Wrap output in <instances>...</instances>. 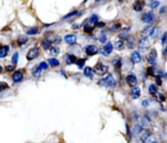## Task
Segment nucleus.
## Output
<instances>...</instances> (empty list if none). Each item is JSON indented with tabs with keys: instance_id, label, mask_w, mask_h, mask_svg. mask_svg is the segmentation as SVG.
<instances>
[{
	"instance_id": "1",
	"label": "nucleus",
	"mask_w": 167,
	"mask_h": 143,
	"mask_svg": "<svg viewBox=\"0 0 167 143\" xmlns=\"http://www.w3.org/2000/svg\"><path fill=\"white\" fill-rule=\"evenodd\" d=\"M98 84L112 89V88H115L117 86V80L112 74L108 73L107 75H105L102 78H100V80H98Z\"/></svg>"
},
{
	"instance_id": "2",
	"label": "nucleus",
	"mask_w": 167,
	"mask_h": 143,
	"mask_svg": "<svg viewBox=\"0 0 167 143\" xmlns=\"http://www.w3.org/2000/svg\"><path fill=\"white\" fill-rule=\"evenodd\" d=\"M151 47V40L148 35H140L137 39V49L141 52H148Z\"/></svg>"
},
{
	"instance_id": "3",
	"label": "nucleus",
	"mask_w": 167,
	"mask_h": 143,
	"mask_svg": "<svg viewBox=\"0 0 167 143\" xmlns=\"http://www.w3.org/2000/svg\"><path fill=\"white\" fill-rule=\"evenodd\" d=\"M158 52L156 47H151V49L147 52L146 55V61L149 66H153V67H158Z\"/></svg>"
},
{
	"instance_id": "4",
	"label": "nucleus",
	"mask_w": 167,
	"mask_h": 143,
	"mask_svg": "<svg viewBox=\"0 0 167 143\" xmlns=\"http://www.w3.org/2000/svg\"><path fill=\"white\" fill-rule=\"evenodd\" d=\"M156 19V15L154 13L153 10H148L146 12L142 13V16L140 18V21L144 25H153Z\"/></svg>"
},
{
	"instance_id": "5",
	"label": "nucleus",
	"mask_w": 167,
	"mask_h": 143,
	"mask_svg": "<svg viewBox=\"0 0 167 143\" xmlns=\"http://www.w3.org/2000/svg\"><path fill=\"white\" fill-rule=\"evenodd\" d=\"M41 54V48L40 46H33L30 49H28V51L26 54V58L28 62H31V61L37 59Z\"/></svg>"
},
{
	"instance_id": "6",
	"label": "nucleus",
	"mask_w": 167,
	"mask_h": 143,
	"mask_svg": "<svg viewBox=\"0 0 167 143\" xmlns=\"http://www.w3.org/2000/svg\"><path fill=\"white\" fill-rule=\"evenodd\" d=\"M83 52L87 57H93V56H96L97 54H99V47L93 43L86 44L83 47Z\"/></svg>"
},
{
	"instance_id": "7",
	"label": "nucleus",
	"mask_w": 167,
	"mask_h": 143,
	"mask_svg": "<svg viewBox=\"0 0 167 143\" xmlns=\"http://www.w3.org/2000/svg\"><path fill=\"white\" fill-rule=\"evenodd\" d=\"M93 70H94V73L96 75L104 76L109 73V65H107V64L103 62H98L95 65V67L93 68Z\"/></svg>"
},
{
	"instance_id": "8",
	"label": "nucleus",
	"mask_w": 167,
	"mask_h": 143,
	"mask_svg": "<svg viewBox=\"0 0 167 143\" xmlns=\"http://www.w3.org/2000/svg\"><path fill=\"white\" fill-rule=\"evenodd\" d=\"M63 40L67 45L70 46H75L77 44V41H78V36L76 33H67L64 35L63 37Z\"/></svg>"
},
{
	"instance_id": "9",
	"label": "nucleus",
	"mask_w": 167,
	"mask_h": 143,
	"mask_svg": "<svg viewBox=\"0 0 167 143\" xmlns=\"http://www.w3.org/2000/svg\"><path fill=\"white\" fill-rule=\"evenodd\" d=\"M160 34H161L160 33V27L158 26V25H156V24H153V26L151 27V29H149L148 36L151 38V41H156L159 38Z\"/></svg>"
},
{
	"instance_id": "10",
	"label": "nucleus",
	"mask_w": 167,
	"mask_h": 143,
	"mask_svg": "<svg viewBox=\"0 0 167 143\" xmlns=\"http://www.w3.org/2000/svg\"><path fill=\"white\" fill-rule=\"evenodd\" d=\"M84 10H79V9H73L72 11L68 12L65 15V16L62 17L63 21H70V19H76L80 18L83 14H84Z\"/></svg>"
},
{
	"instance_id": "11",
	"label": "nucleus",
	"mask_w": 167,
	"mask_h": 143,
	"mask_svg": "<svg viewBox=\"0 0 167 143\" xmlns=\"http://www.w3.org/2000/svg\"><path fill=\"white\" fill-rule=\"evenodd\" d=\"M129 60L131 61L133 65H138L143 61V55H142V52L139 51L138 49H134L132 50L131 54L129 56Z\"/></svg>"
},
{
	"instance_id": "12",
	"label": "nucleus",
	"mask_w": 167,
	"mask_h": 143,
	"mask_svg": "<svg viewBox=\"0 0 167 143\" xmlns=\"http://www.w3.org/2000/svg\"><path fill=\"white\" fill-rule=\"evenodd\" d=\"M137 47V38L134 34L129 33L127 38L125 39V48L128 50H134Z\"/></svg>"
},
{
	"instance_id": "13",
	"label": "nucleus",
	"mask_w": 167,
	"mask_h": 143,
	"mask_svg": "<svg viewBox=\"0 0 167 143\" xmlns=\"http://www.w3.org/2000/svg\"><path fill=\"white\" fill-rule=\"evenodd\" d=\"M112 65L114 67V71L119 73L121 71V69L123 68V58L121 56L115 55L112 58Z\"/></svg>"
},
{
	"instance_id": "14",
	"label": "nucleus",
	"mask_w": 167,
	"mask_h": 143,
	"mask_svg": "<svg viewBox=\"0 0 167 143\" xmlns=\"http://www.w3.org/2000/svg\"><path fill=\"white\" fill-rule=\"evenodd\" d=\"M146 6V0H134V2L132 3V10L136 13H143Z\"/></svg>"
},
{
	"instance_id": "15",
	"label": "nucleus",
	"mask_w": 167,
	"mask_h": 143,
	"mask_svg": "<svg viewBox=\"0 0 167 143\" xmlns=\"http://www.w3.org/2000/svg\"><path fill=\"white\" fill-rule=\"evenodd\" d=\"M125 81H126L127 85H128L129 87H134V86H136L139 82L138 78H137V76L135 75L133 72H129V73L127 74L126 76H125Z\"/></svg>"
},
{
	"instance_id": "16",
	"label": "nucleus",
	"mask_w": 167,
	"mask_h": 143,
	"mask_svg": "<svg viewBox=\"0 0 167 143\" xmlns=\"http://www.w3.org/2000/svg\"><path fill=\"white\" fill-rule=\"evenodd\" d=\"M82 25V29H83V33H84L86 35H91V34H94V31H95V26L94 25H91L88 20L86 19L84 20V22L81 23Z\"/></svg>"
},
{
	"instance_id": "17",
	"label": "nucleus",
	"mask_w": 167,
	"mask_h": 143,
	"mask_svg": "<svg viewBox=\"0 0 167 143\" xmlns=\"http://www.w3.org/2000/svg\"><path fill=\"white\" fill-rule=\"evenodd\" d=\"M24 72L22 70H15L13 72L11 76V78L13 80V82L15 83H20L24 80Z\"/></svg>"
},
{
	"instance_id": "18",
	"label": "nucleus",
	"mask_w": 167,
	"mask_h": 143,
	"mask_svg": "<svg viewBox=\"0 0 167 143\" xmlns=\"http://www.w3.org/2000/svg\"><path fill=\"white\" fill-rule=\"evenodd\" d=\"M78 57L76 55H75L74 53H70L68 52L65 55V58H64V60H65V63L67 64L68 66H72V65H74L75 63H76Z\"/></svg>"
},
{
	"instance_id": "19",
	"label": "nucleus",
	"mask_w": 167,
	"mask_h": 143,
	"mask_svg": "<svg viewBox=\"0 0 167 143\" xmlns=\"http://www.w3.org/2000/svg\"><path fill=\"white\" fill-rule=\"evenodd\" d=\"M108 34H109V31H108L107 28L101 29L99 35L97 36V40L99 41L100 44L103 45V44H105L108 40H109V39H108Z\"/></svg>"
},
{
	"instance_id": "20",
	"label": "nucleus",
	"mask_w": 167,
	"mask_h": 143,
	"mask_svg": "<svg viewBox=\"0 0 167 143\" xmlns=\"http://www.w3.org/2000/svg\"><path fill=\"white\" fill-rule=\"evenodd\" d=\"M53 46L52 40H51L50 37H43L40 41V48L44 51H48L49 49Z\"/></svg>"
},
{
	"instance_id": "21",
	"label": "nucleus",
	"mask_w": 167,
	"mask_h": 143,
	"mask_svg": "<svg viewBox=\"0 0 167 143\" xmlns=\"http://www.w3.org/2000/svg\"><path fill=\"white\" fill-rule=\"evenodd\" d=\"M122 28H123V25L119 22H115V23L110 24V26H107L109 33H118L119 31H121Z\"/></svg>"
},
{
	"instance_id": "22",
	"label": "nucleus",
	"mask_w": 167,
	"mask_h": 143,
	"mask_svg": "<svg viewBox=\"0 0 167 143\" xmlns=\"http://www.w3.org/2000/svg\"><path fill=\"white\" fill-rule=\"evenodd\" d=\"M28 43V36L26 34H20L16 38V44L19 47H23Z\"/></svg>"
},
{
	"instance_id": "23",
	"label": "nucleus",
	"mask_w": 167,
	"mask_h": 143,
	"mask_svg": "<svg viewBox=\"0 0 167 143\" xmlns=\"http://www.w3.org/2000/svg\"><path fill=\"white\" fill-rule=\"evenodd\" d=\"M141 94H142L141 88H140L138 85L134 86V87H131V90H130V97H131V99H133V100L139 99V98L141 97Z\"/></svg>"
},
{
	"instance_id": "24",
	"label": "nucleus",
	"mask_w": 167,
	"mask_h": 143,
	"mask_svg": "<svg viewBox=\"0 0 167 143\" xmlns=\"http://www.w3.org/2000/svg\"><path fill=\"white\" fill-rule=\"evenodd\" d=\"M102 47L105 51V53H107L108 55H112V52H114V42H112V41H110V40H108L105 44H103Z\"/></svg>"
},
{
	"instance_id": "25",
	"label": "nucleus",
	"mask_w": 167,
	"mask_h": 143,
	"mask_svg": "<svg viewBox=\"0 0 167 143\" xmlns=\"http://www.w3.org/2000/svg\"><path fill=\"white\" fill-rule=\"evenodd\" d=\"M10 53V45L1 44L0 45V59H5Z\"/></svg>"
},
{
	"instance_id": "26",
	"label": "nucleus",
	"mask_w": 167,
	"mask_h": 143,
	"mask_svg": "<svg viewBox=\"0 0 167 143\" xmlns=\"http://www.w3.org/2000/svg\"><path fill=\"white\" fill-rule=\"evenodd\" d=\"M40 33V29L38 28L37 26H32V27H29V28L26 29V34L28 36H35L39 34Z\"/></svg>"
},
{
	"instance_id": "27",
	"label": "nucleus",
	"mask_w": 167,
	"mask_h": 143,
	"mask_svg": "<svg viewBox=\"0 0 167 143\" xmlns=\"http://www.w3.org/2000/svg\"><path fill=\"white\" fill-rule=\"evenodd\" d=\"M94 75H95V73L92 67H89V66L84 67V69H83V76H84L85 78H89V80H93Z\"/></svg>"
},
{
	"instance_id": "28",
	"label": "nucleus",
	"mask_w": 167,
	"mask_h": 143,
	"mask_svg": "<svg viewBox=\"0 0 167 143\" xmlns=\"http://www.w3.org/2000/svg\"><path fill=\"white\" fill-rule=\"evenodd\" d=\"M31 76H33V78H39L42 75V70L39 67L38 64H36V65H34L32 68H31Z\"/></svg>"
},
{
	"instance_id": "29",
	"label": "nucleus",
	"mask_w": 167,
	"mask_h": 143,
	"mask_svg": "<svg viewBox=\"0 0 167 143\" xmlns=\"http://www.w3.org/2000/svg\"><path fill=\"white\" fill-rule=\"evenodd\" d=\"M114 46L115 50H117V51H123L124 49H125V41L121 40V39L116 38L114 41Z\"/></svg>"
},
{
	"instance_id": "30",
	"label": "nucleus",
	"mask_w": 167,
	"mask_h": 143,
	"mask_svg": "<svg viewBox=\"0 0 167 143\" xmlns=\"http://www.w3.org/2000/svg\"><path fill=\"white\" fill-rule=\"evenodd\" d=\"M47 63L49 65V67H52V68H58L61 66V62L60 60L57 58V57H51V58H48L47 60Z\"/></svg>"
},
{
	"instance_id": "31",
	"label": "nucleus",
	"mask_w": 167,
	"mask_h": 143,
	"mask_svg": "<svg viewBox=\"0 0 167 143\" xmlns=\"http://www.w3.org/2000/svg\"><path fill=\"white\" fill-rule=\"evenodd\" d=\"M51 40H52V43L53 45H61L63 42V37L60 35V34H57V33H53L52 36H51Z\"/></svg>"
},
{
	"instance_id": "32",
	"label": "nucleus",
	"mask_w": 167,
	"mask_h": 143,
	"mask_svg": "<svg viewBox=\"0 0 167 143\" xmlns=\"http://www.w3.org/2000/svg\"><path fill=\"white\" fill-rule=\"evenodd\" d=\"M48 52H49V55H50L51 57H57L61 52V49L57 45H53L52 47L48 50Z\"/></svg>"
},
{
	"instance_id": "33",
	"label": "nucleus",
	"mask_w": 167,
	"mask_h": 143,
	"mask_svg": "<svg viewBox=\"0 0 167 143\" xmlns=\"http://www.w3.org/2000/svg\"><path fill=\"white\" fill-rule=\"evenodd\" d=\"M148 92L149 95L151 96H156V93L158 92V86L156 84V83H151L148 87Z\"/></svg>"
},
{
	"instance_id": "34",
	"label": "nucleus",
	"mask_w": 167,
	"mask_h": 143,
	"mask_svg": "<svg viewBox=\"0 0 167 143\" xmlns=\"http://www.w3.org/2000/svg\"><path fill=\"white\" fill-rule=\"evenodd\" d=\"M147 6L151 10L158 9V7L160 6V1L159 0H149V3H147Z\"/></svg>"
},
{
	"instance_id": "35",
	"label": "nucleus",
	"mask_w": 167,
	"mask_h": 143,
	"mask_svg": "<svg viewBox=\"0 0 167 143\" xmlns=\"http://www.w3.org/2000/svg\"><path fill=\"white\" fill-rule=\"evenodd\" d=\"M87 20H88V22H89L91 25H94V26H95V24L97 23V22L100 21V16L98 14H96V13H92L87 18Z\"/></svg>"
},
{
	"instance_id": "36",
	"label": "nucleus",
	"mask_w": 167,
	"mask_h": 143,
	"mask_svg": "<svg viewBox=\"0 0 167 143\" xmlns=\"http://www.w3.org/2000/svg\"><path fill=\"white\" fill-rule=\"evenodd\" d=\"M156 67H153V66H148L146 69V75L148 76H156Z\"/></svg>"
},
{
	"instance_id": "37",
	"label": "nucleus",
	"mask_w": 167,
	"mask_h": 143,
	"mask_svg": "<svg viewBox=\"0 0 167 143\" xmlns=\"http://www.w3.org/2000/svg\"><path fill=\"white\" fill-rule=\"evenodd\" d=\"M86 61H87V58H78L75 65L77 66V68L79 69V70H83L86 65Z\"/></svg>"
},
{
	"instance_id": "38",
	"label": "nucleus",
	"mask_w": 167,
	"mask_h": 143,
	"mask_svg": "<svg viewBox=\"0 0 167 143\" xmlns=\"http://www.w3.org/2000/svg\"><path fill=\"white\" fill-rule=\"evenodd\" d=\"M149 135H151V132L149 129H143V131L141 132V134H140V139H141V141L144 143V141L146 140Z\"/></svg>"
},
{
	"instance_id": "39",
	"label": "nucleus",
	"mask_w": 167,
	"mask_h": 143,
	"mask_svg": "<svg viewBox=\"0 0 167 143\" xmlns=\"http://www.w3.org/2000/svg\"><path fill=\"white\" fill-rule=\"evenodd\" d=\"M129 33H127V31H123V29H121V31H119L118 33H117L116 38L121 39V40L125 41V39L127 38V36L129 35Z\"/></svg>"
},
{
	"instance_id": "40",
	"label": "nucleus",
	"mask_w": 167,
	"mask_h": 143,
	"mask_svg": "<svg viewBox=\"0 0 167 143\" xmlns=\"http://www.w3.org/2000/svg\"><path fill=\"white\" fill-rule=\"evenodd\" d=\"M19 60H20V53L18 52V51H15L11 57V63L13 64V65L17 66L19 63Z\"/></svg>"
},
{
	"instance_id": "41",
	"label": "nucleus",
	"mask_w": 167,
	"mask_h": 143,
	"mask_svg": "<svg viewBox=\"0 0 167 143\" xmlns=\"http://www.w3.org/2000/svg\"><path fill=\"white\" fill-rule=\"evenodd\" d=\"M158 16L163 17L167 14V5H160L158 7Z\"/></svg>"
},
{
	"instance_id": "42",
	"label": "nucleus",
	"mask_w": 167,
	"mask_h": 143,
	"mask_svg": "<svg viewBox=\"0 0 167 143\" xmlns=\"http://www.w3.org/2000/svg\"><path fill=\"white\" fill-rule=\"evenodd\" d=\"M144 127L143 125H142L141 124H135L134 125V127H133V132L135 134H141V132L143 131Z\"/></svg>"
},
{
	"instance_id": "43",
	"label": "nucleus",
	"mask_w": 167,
	"mask_h": 143,
	"mask_svg": "<svg viewBox=\"0 0 167 143\" xmlns=\"http://www.w3.org/2000/svg\"><path fill=\"white\" fill-rule=\"evenodd\" d=\"M166 40H167V31H163V33L160 34V36H159V42H160L161 46L165 45Z\"/></svg>"
},
{
	"instance_id": "44",
	"label": "nucleus",
	"mask_w": 167,
	"mask_h": 143,
	"mask_svg": "<svg viewBox=\"0 0 167 143\" xmlns=\"http://www.w3.org/2000/svg\"><path fill=\"white\" fill-rule=\"evenodd\" d=\"M151 26H153V25H146V26L141 29V31H140V35H148L149 31Z\"/></svg>"
},
{
	"instance_id": "45",
	"label": "nucleus",
	"mask_w": 167,
	"mask_h": 143,
	"mask_svg": "<svg viewBox=\"0 0 167 143\" xmlns=\"http://www.w3.org/2000/svg\"><path fill=\"white\" fill-rule=\"evenodd\" d=\"M15 70H16V65H13V64H8L4 67V71L6 73H13Z\"/></svg>"
},
{
	"instance_id": "46",
	"label": "nucleus",
	"mask_w": 167,
	"mask_h": 143,
	"mask_svg": "<svg viewBox=\"0 0 167 143\" xmlns=\"http://www.w3.org/2000/svg\"><path fill=\"white\" fill-rule=\"evenodd\" d=\"M154 97L156 98V100H158L159 103H163V102H165V100H166L165 96H164L163 93H161V92H158Z\"/></svg>"
},
{
	"instance_id": "47",
	"label": "nucleus",
	"mask_w": 167,
	"mask_h": 143,
	"mask_svg": "<svg viewBox=\"0 0 167 143\" xmlns=\"http://www.w3.org/2000/svg\"><path fill=\"white\" fill-rule=\"evenodd\" d=\"M95 28L96 29H103L107 28V24H105V22L101 21V20H100L99 22H97V23L95 24Z\"/></svg>"
},
{
	"instance_id": "48",
	"label": "nucleus",
	"mask_w": 167,
	"mask_h": 143,
	"mask_svg": "<svg viewBox=\"0 0 167 143\" xmlns=\"http://www.w3.org/2000/svg\"><path fill=\"white\" fill-rule=\"evenodd\" d=\"M9 87L10 86L7 82H5V81H0V93L7 89H9Z\"/></svg>"
},
{
	"instance_id": "49",
	"label": "nucleus",
	"mask_w": 167,
	"mask_h": 143,
	"mask_svg": "<svg viewBox=\"0 0 167 143\" xmlns=\"http://www.w3.org/2000/svg\"><path fill=\"white\" fill-rule=\"evenodd\" d=\"M154 83H156V84L159 87V86L162 85L163 78H161V76H154Z\"/></svg>"
},
{
	"instance_id": "50",
	"label": "nucleus",
	"mask_w": 167,
	"mask_h": 143,
	"mask_svg": "<svg viewBox=\"0 0 167 143\" xmlns=\"http://www.w3.org/2000/svg\"><path fill=\"white\" fill-rule=\"evenodd\" d=\"M158 139H156V136H153V134L151 135H149V136L147 138L146 140L144 141V143H158Z\"/></svg>"
},
{
	"instance_id": "51",
	"label": "nucleus",
	"mask_w": 167,
	"mask_h": 143,
	"mask_svg": "<svg viewBox=\"0 0 167 143\" xmlns=\"http://www.w3.org/2000/svg\"><path fill=\"white\" fill-rule=\"evenodd\" d=\"M38 65H39V67H40V69L42 71H47L49 69V65H48V63L46 62V61H41Z\"/></svg>"
},
{
	"instance_id": "52",
	"label": "nucleus",
	"mask_w": 167,
	"mask_h": 143,
	"mask_svg": "<svg viewBox=\"0 0 167 143\" xmlns=\"http://www.w3.org/2000/svg\"><path fill=\"white\" fill-rule=\"evenodd\" d=\"M141 105H142V107H144V108H149V106H151V100L148 99V98H145L144 100H142Z\"/></svg>"
},
{
	"instance_id": "53",
	"label": "nucleus",
	"mask_w": 167,
	"mask_h": 143,
	"mask_svg": "<svg viewBox=\"0 0 167 143\" xmlns=\"http://www.w3.org/2000/svg\"><path fill=\"white\" fill-rule=\"evenodd\" d=\"M130 117H131V121H133V122H138V120H139V114L136 112V111L132 112L131 115H130Z\"/></svg>"
},
{
	"instance_id": "54",
	"label": "nucleus",
	"mask_w": 167,
	"mask_h": 143,
	"mask_svg": "<svg viewBox=\"0 0 167 143\" xmlns=\"http://www.w3.org/2000/svg\"><path fill=\"white\" fill-rule=\"evenodd\" d=\"M99 53L103 56V57H105V58H108L110 56V55H108V54L105 53V51L104 50V49H103L102 46H100V47H99Z\"/></svg>"
},
{
	"instance_id": "55",
	"label": "nucleus",
	"mask_w": 167,
	"mask_h": 143,
	"mask_svg": "<svg viewBox=\"0 0 167 143\" xmlns=\"http://www.w3.org/2000/svg\"><path fill=\"white\" fill-rule=\"evenodd\" d=\"M72 29L73 31H79L80 29H82V25L81 24H73L72 26Z\"/></svg>"
},
{
	"instance_id": "56",
	"label": "nucleus",
	"mask_w": 167,
	"mask_h": 143,
	"mask_svg": "<svg viewBox=\"0 0 167 143\" xmlns=\"http://www.w3.org/2000/svg\"><path fill=\"white\" fill-rule=\"evenodd\" d=\"M109 0H94L95 3H100V2H108Z\"/></svg>"
},
{
	"instance_id": "57",
	"label": "nucleus",
	"mask_w": 167,
	"mask_h": 143,
	"mask_svg": "<svg viewBox=\"0 0 167 143\" xmlns=\"http://www.w3.org/2000/svg\"><path fill=\"white\" fill-rule=\"evenodd\" d=\"M61 75L64 76H66V78H67V76H66V72L64 71V70H61Z\"/></svg>"
},
{
	"instance_id": "58",
	"label": "nucleus",
	"mask_w": 167,
	"mask_h": 143,
	"mask_svg": "<svg viewBox=\"0 0 167 143\" xmlns=\"http://www.w3.org/2000/svg\"><path fill=\"white\" fill-rule=\"evenodd\" d=\"M3 70H4V68L2 67L1 65H0V75H1V74H2V72H3Z\"/></svg>"
},
{
	"instance_id": "59",
	"label": "nucleus",
	"mask_w": 167,
	"mask_h": 143,
	"mask_svg": "<svg viewBox=\"0 0 167 143\" xmlns=\"http://www.w3.org/2000/svg\"><path fill=\"white\" fill-rule=\"evenodd\" d=\"M116 1H117V2H118V3H120V4H122V3H123V2L125 1V0H116Z\"/></svg>"
}]
</instances>
